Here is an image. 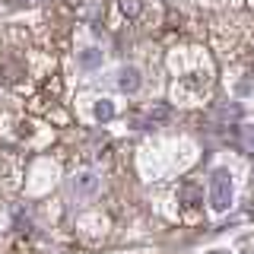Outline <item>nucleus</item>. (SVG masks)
<instances>
[{"instance_id": "6e6552de", "label": "nucleus", "mask_w": 254, "mask_h": 254, "mask_svg": "<svg viewBox=\"0 0 254 254\" xmlns=\"http://www.w3.org/2000/svg\"><path fill=\"white\" fill-rule=\"evenodd\" d=\"M121 10H124V16H137L140 13V0H121Z\"/></svg>"}, {"instance_id": "f03ea898", "label": "nucleus", "mask_w": 254, "mask_h": 254, "mask_svg": "<svg viewBox=\"0 0 254 254\" xmlns=\"http://www.w3.org/2000/svg\"><path fill=\"white\" fill-rule=\"evenodd\" d=\"M140 83H143V76H140L137 67H124L121 73H118V86H121V92H137Z\"/></svg>"}, {"instance_id": "f257e3e1", "label": "nucleus", "mask_w": 254, "mask_h": 254, "mask_svg": "<svg viewBox=\"0 0 254 254\" xmlns=\"http://www.w3.org/2000/svg\"><path fill=\"white\" fill-rule=\"evenodd\" d=\"M232 175H229V169H213L210 175V206L213 213H226L229 206H232Z\"/></svg>"}, {"instance_id": "423d86ee", "label": "nucleus", "mask_w": 254, "mask_h": 254, "mask_svg": "<svg viewBox=\"0 0 254 254\" xmlns=\"http://www.w3.org/2000/svg\"><path fill=\"white\" fill-rule=\"evenodd\" d=\"M181 197H185V203H188V206H197V200H200V194H197V188H194V185H185Z\"/></svg>"}, {"instance_id": "20e7f679", "label": "nucleus", "mask_w": 254, "mask_h": 254, "mask_svg": "<svg viewBox=\"0 0 254 254\" xmlns=\"http://www.w3.org/2000/svg\"><path fill=\"white\" fill-rule=\"evenodd\" d=\"M79 67H83V70L102 67V51H99V48H86V51H79Z\"/></svg>"}, {"instance_id": "0eeeda50", "label": "nucleus", "mask_w": 254, "mask_h": 254, "mask_svg": "<svg viewBox=\"0 0 254 254\" xmlns=\"http://www.w3.org/2000/svg\"><path fill=\"white\" fill-rule=\"evenodd\" d=\"M169 115H172V108H169V105H156V108H149V121H165Z\"/></svg>"}, {"instance_id": "39448f33", "label": "nucleus", "mask_w": 254, "mask_h": 254, "mask_svg": "<svg viewBox=\"0 0 254 254\" xmlns=\"http://www.w3.org/2000/svg\"><path fill=\"white\" fill-rule=\"evenodd\" d=\"M95 118H99V121H111V118H115V105H111L108 99L95 102Z\"/></svg>"}, {"instance_id": "7ed1b4c3", "label": "nucleus", "mask_w": 254, "mask_h": 254, "mask_svg": "<svg viewBox=\"0 0 254 254\" xmlns=\"http://www.w3.org/2000/svg\"><path fill=\"white\" fill-rule=\"evenodd\" d=\"M73 188H76V194H92V190L99 188V178H95V172H79Z\"/></svg>"}]
</instances>
